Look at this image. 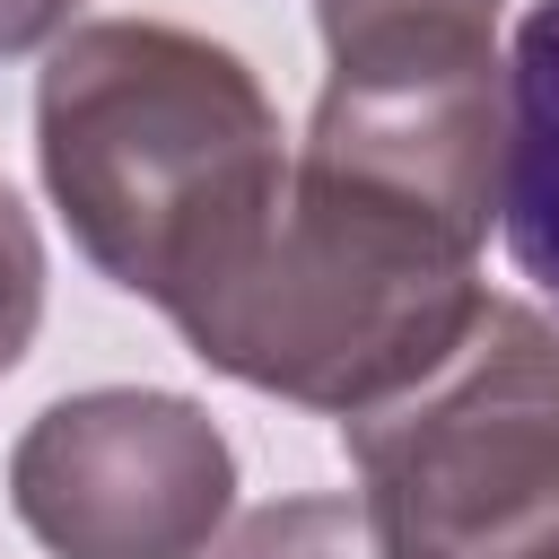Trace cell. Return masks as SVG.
<instances>
[{
  "instance_id": "obj_8",
  "label": "cell",
  "mask_w": 559,
  "mask_h": 559,
  "mask_svg": "<svg viewBox=\"0 0 559 559\" xmlns=\"http://www.w3.org/2000/svg\"><path fill=\"white\" fill-rule=\"evenodd\" d=\"M507 0H314L323 52L358 44H411V35H498Z\"/></svg>"
},
{
  "instance_id": "obj_2",
  "label": "cell",
  "mask_w": 559,
  "mask_h": 559,
  "mask_svg": "<svg viewBox=\"0 0 559 559\" xmlns=\"http://www.w3.org/2000/svg\"><path fill=\"white\" fill-rule=\"evenodd\" d=\"M480 245L445 218L288 157L253 245L166 323L210 376L349 419L437 367L480 314Z\"/></svg>"
},
{
  "instance_id": "obj_1",
  "label": "cell",
  "mask_w": 559,
  "mask_h": 559,
  "mask_svg": "<svg viewBox=\"0 0 559 559\" xmlns=\"http://www.w3.org/2000/svg\"><path fill=\"white\" fill-rule=\"evenodd\" d=\"M35 166L70 245L175 314L271 218L288 140L245 52L166 17H96L44 52Z\"/></svg>"
},
{
  "instance_id": "obj_7",
  "label": "cell",
  "mask_w": 559,
  "mask_h": 559,
  "mask_svg": "<svg viewBox=\"0 0 559 559\" xmlns=\"http://www.w3.org/2000/svg\"><path fill=\"white\" fill-rule=\"evenodd\" d=\"M201 559H376L358 498H271L236 515Z\"/></svg>"
},
{
  "instance_id": "obj_5",
  "label": "cell",
  "mask_w": 559,
  "mask_h": 559,
  "mask_svg": "<svg viewBox=\"0 0 559 559\" xmlns=\"http://www.w3.org/2000/svg\"><path fill=\"white\" fill-rule=\"evenodd\" d=\"M306 166L367 183L489 245L507 192V52L498 35H411L332 52L306 122Z\"/></svg>"
},
{
  "instance_id": "obj_3",
  "label": "cell",
  "mask_w": 559,
  "mask_h": 559,
  "mask_svg": "<svg viewBox=\"0 0 559 559\" xmlns=\"http://www.w3.org/2000/svg\"><path fill=\"white\" fill-rule=\"evenodd\" d=\"M376 559H559V323L507 288L463 341L341 419Z\"/></svg>"
},
{
  "instance_id": "obj_6",
  "label": "cell",
  "mask_w": 559,
  "mask_h": 559,
  "mask_svg": "<svg viewBox=\"0 0 559 559\" xmlns=\"http://www.w3.org/2000/svg\"><path fill=\"white\" fill-rule=\"evenodd\" d=\"M498 227L515 271L559 297V0H533L507 52V192Z\"/></svg>"
},
{
  "instance_id": "obj_9",
  "label": "cell",
  "mask_w": 559,
  "mask_h": 559,
  "mask_svg": "<svg viewBox=\"0 0 559 559\" xmlns=\"http://www.w3.org/2000/svg\"><path fill=\"white\" fill-rule=\"evenodd\" d=\"M35 323H44V236L26 201L0 183V376L35 349Z\"/></svg>"
},
{
  "instance_id": "obj_10",
  "label": "cell",
  "mask_w": 559,
  "mask_h": 559,
  "mask_svg": "<svg viewBox=\"0 0 559 559\" xmlns=\"http://www.w3.org/2000/svg\"><path fill=\"white\" fill-rule=\"evenodd\" d=\"M79 9H87V0H0V61H9V52H44V44H61Z\"/></svg>"
},
{
  "instance_id": "obj_4",
  "label": "cell",
  "mask_w": 559,
  "mask_h": 559,
  "mask_svg": "<svg viewBox=\"0 0 559 559\" xmlns=\"http://www.w3.org/2000/svg\"><path fill=\"white\" fill-rule=\"evenodd\" d=\"M9 507L52 559H201L236 515V445L192 393H61L9 445Z\"/></svg>"
}]
</instances>
